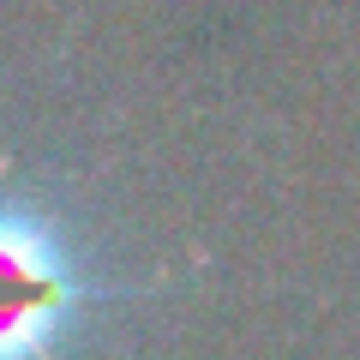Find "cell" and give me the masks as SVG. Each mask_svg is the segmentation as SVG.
<instances>
[{
  "label": "cell",
  "instance_id": "6da1fadb",
  "mask_svg": "<svg viewBox=\"0 0 360 360\" xmlns=\"http://www.w3.org/2000/svg\"><path fill=\"white\" fill-rule=\"evenodd\" d=\"M120 295L78 264L60 222L0 193V360H60L84 307Z\"/></svg>",
  "mask_w": 360,
  "mask_h": 360
}]
</instances>
